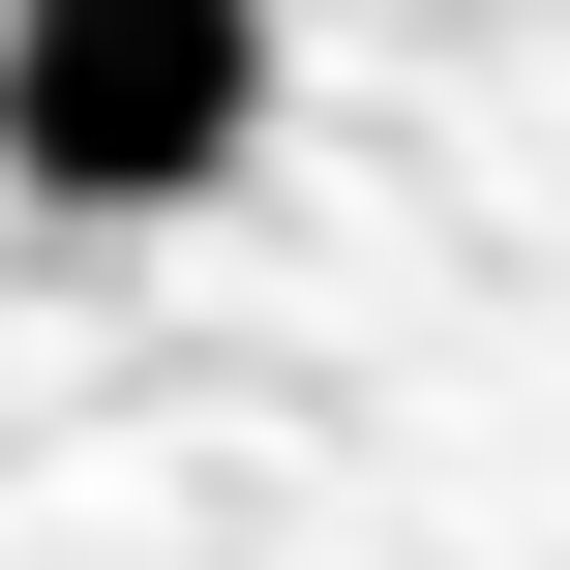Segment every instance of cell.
<instances>
[{
  "label": "cell",
  "instance_id": "6da1fadb",
  "mask_svg": "<svg viewBox=\"0 0 570 570\" xmlns=\"http://www.w3.org/2000/svg\"><path fill=\"white\" fill-rule=\"evenodd\" d=\"M271 150V0H0V180L30 210H210Z\"/></svg>",
  "mask_w": 570,
  "mask_h": 570
}]
</instances>
